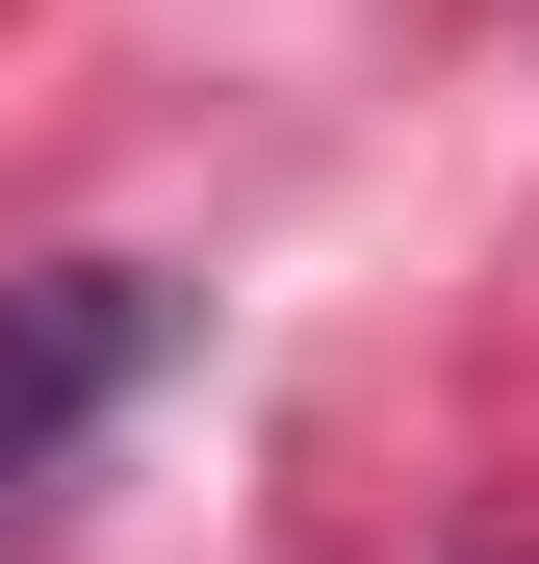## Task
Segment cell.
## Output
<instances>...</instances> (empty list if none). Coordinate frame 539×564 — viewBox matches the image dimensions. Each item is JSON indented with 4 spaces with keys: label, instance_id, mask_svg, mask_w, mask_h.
Instances as JSON below:
<instances>
[{
    "label": "cell",
    "instance_id": "obj_1",
    "mask_svg": "<svg viewBox=\"0 0 539 564\" xmlns=\"http://www.w3.org/2000/svg\"><path fill=\"white\" fill-rule=\"evenodd\" d=\"M154 386H180V282L154 257H26L0 282V539H26Z\"/></svg>",
    "mask_w": 539,
    "mask_h": 564
}]
</instances>
